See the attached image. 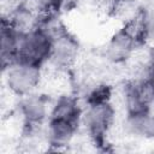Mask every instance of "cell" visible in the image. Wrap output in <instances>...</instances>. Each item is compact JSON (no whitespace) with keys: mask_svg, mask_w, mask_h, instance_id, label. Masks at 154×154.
<instances>
[{"mask_svg":"<svg viewBox=\"0 0 154 154\" xmlns=\"http://www.w3.org/2000/svg\"><path fill=\"white\" fill-rule=\"evenodd\" d=\"M53 40L54 31L45 23H41L34 29L22 34L17 59L43 67L49 61Z\"/></svg>","mask_w":154,"mask_h":154,"instance_id":"cell-1","label":"cell"},{"mask_svg":"<svg viewBox=\"0 0 154 154\" xmlns=\"http://www.w3.org/2000/svg\"><path fill=\"white\" fill-rule=\"evenodd\" d=\"M4 84L18 99L35 93L43 76V67L23 60H14L2 69Z\"/></svg>","mask_w":154,"mask_h":154,"instance_id":"cell-2","label":"cell"},{"mask_svg":"<svg viewBox=\"0 0 154 154\" xmlns=\"http://www.w3.org/2000/svg\"><path fill=\"white\" fill-rule=\"evenodd\" d=\"M116 118V109L111 101L85 103L82 116V125H84L90 140L95 144L105 141Z\"/></svg>","mask_w":154,"mask_h":154,"instance_id":"cell-3","label":"cell"},{"mask_svg":"<svg viewBox=\"0 0 154 154\" xmlns=\"http://www.w3.org/2000/svg\"><path fill=\"white\" fill-rule=\"evenodd\" d=\"M143 40L138 23L135 25H125L118 30L106 46V55L113 63H122L129 59L134 52L136 43Z\"/></svg>","mask_w":154,"mask_h":154,"instance_id":"cell-4","label":"cell"},{"mask_svg":"<svg viewBox=\"0 0 154 154\" xmlns=\"http://www.w3.org/2000/svg\"><path fill=\"white\" fill-rule=\"evenodd\" d=\"M52 103L42 94L31 93L18 100V114L24 126H41L46 124Z\"/></svg>","mask_w":154,"mask_h":154,"instance_id":"cell-5","label":"cell"},{"mask_svg":"<svg viewBox=\"0 0 154 154\" xmlns=\"http://www.w3.org/2000/svg\"><path fill=\"white\" fill-rule=\"evenodd\" d=\"M153 96L144 79L132 81L124 88V107L126 117L153 111Z\"/></svg>","mask_w":154,"mask_h":154,"instance_id":"cell-6","label":"cell"},{"mask_svg":"<svg viewBox=\"0 0 154 154\" xmlns=\"http://www.w3.org/2000/svg\"><path fill=\"white\" fill-rule=\"evenodd\" d=\"M81 125L82 123L77 120L59 117H48L46 126L43 129L46 143L51 147H54L55 149H60L71 144Z\"/></svg>","mask_w":154,"mask_h":154,"instance_id":"cell-7","label":"cell"},{"mask_svg":"<svg viewBox=\"0 0 154 154\" xmlns=\"http://www.w3.org/2000/svg\"><path fill=\"white\" fill-rule=\"evenodd\" d=\"M77 54L78 45L73 37L64 31H54L53 48L48 63L57 69H67L76 61Z\"/></svg>","mask_w":154,"mask_h":154,"instance_id":"cell-8","label":"cell"},{"mask_svg":"<svg viewBox=\"0 0 154 154\" xmlns=\"http://www.w3.org/2000/svg\"><path fill=\"white\" fill-rule=\"evenodd\" d=\"M22 34L6 17H2L1 22V43H0V51H1V64L2 69L10 65L12 61L17 59L18 55V48Z\"/></svg>","mask_w":154,"mask_h":154,"instance_id":"cell-9","label":"cell"},{"mask_svg":"<svg viewBox=\"0 0 154 154\" xmlns=\"http://www.w3.org/2000/svg\"><path fill=\"white\" fill-rule=\"evenodd\" d=\"M126 129L136 137L143 140L154 138V112H148L138 116L125 118Z\"/></svg>","mask_w":154,"mask_h":154,"instance_id":"cell-10","label":"cell"},{"mask_svg":"<svg viewBox=\"0 0 154 154\" xmlns=\"http://www.w3.org/2000/svg\"><path fill=\"white\" fill-rule=\"evenodd\" d=\"M138 25L143 41H149V43L154 42V5L143 11Z\"/></svg>","mask_w":154,"mask_h":154,"instance_id":"cell-11","label":"cell"},{"mask_svg":"<svg viewBox=\"0 0 154 154\" xmlns=\"http://www.w3.org/2000/svg\"><path fill=\"white\" fill-rule=\"evenodd\" d=\"M36 2L45 14H53L59 11L67 2V0H36Z\"/></svg>","mask_w":154,"mask_h":154,"instance_id":"cell-12","label":"cell"},{"mask_svg":"<svg viewBox=\"0 0 154 154\" xmlns=\"http://www.w3.org/2000/svg\"><path fill=\"white\" fill-rule=\"evenodd\" d=\"M146 57H147V67L150 70H154V42L149 43Z\"/></svg>","mask_w":154,"mask_h":154,"instance_id":"cell-13","label":"cell"},{"mask_svg":"<svg viewBox=\"0 0 154 154\" xmlns=\"http://www.w3.org/2000/svg\"><path fill=\"white\" fill-rule=\"evenodd\" d=\"M119 2H126V1H129V0H118Z\"/></svg>","mask_w":154,"mask_h":154,"instance_id":"cell-14","label":"cell"},{"mask_svg":"<svg viewBox=\"0 0 154 154\" xmlns=\"http://www.w3.org/2000/svg\"><path fill=\"white\" fill-rule=\"evenodd\" d=\"M4 1H6V0H4ZM8 1H12V0H8Z\"/></svg>","mask_w":154,"mask_h":154,"instance_id":"cell-15","label":"cell"}]
</instances>
